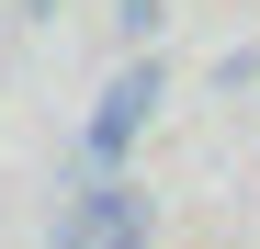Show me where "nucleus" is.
<instances>
[{
  "mask_svg": "<svg viewBox=\"0 0 260 249\" xmlns=\"http://www.w3.org/2000/svg\"><path fill=\"white\" fill-rule=\"evenodd\" d=\"M158 102H170V68H158V57L113 68V79H102V102H91V124H79V170H124V147L158 124Z\"/></svg>",
  "mask_w": 260,
  "mask_h": 249,
  "instance_id": "f257e3e1",
  "label": "nucleus"
},
{
  "mask_svg": "<svg viewBox=\"0 0 260 249\" xmlns=\"http://www.w3.org/2000/svg\"><path fill=\"white\" fill-rule=\"evenodd\" d=\"M147 227H158L147 181H124V170H91V193L68 204V238H57V249H147Z\"/></svg>",
  "mask_w": 260,
  "mask_h": 249,
  "instance_id": "f03ea898",
  "label": "nucleus"
},
{
  "mask_svg": "<svg viewBox=\"0 0 260 249\" xmlns=\"http://www.w3.org/2000/svg\"><path fill=\"white\" fill-rule=\"evenodd\" d=\"M113 23H124V34H158L170 12H158V0H113Z\"/></svg>",
  "mask_w": 260,
  "mask_h": 249,
  "instance_id": "7ed1b4c3",
  "label": "nucleus"
},
{
  "mask_svg": "<svg viewBox=\"0 0 260 249\" xmlns=\"http://www.w3.org/2000/svg\"><path fill=\"white\" fill-rule=\"evenodd\" d=\"M23 12H57V0H23Z\"/></svg>",
  "mask_w": 260,
  "mask_h": 249,
  "instance_id": "20e7f679",
  "label": "nucleus"
}]
</instances>
